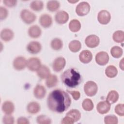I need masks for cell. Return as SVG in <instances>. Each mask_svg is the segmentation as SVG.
I'll list each match as a JSON object with an SVG mask.
<instances>
[{"label": "cell", "mask_w": 124, "mask_h": 124, "mask_svg": "<svg viewBox=\"0 0 124 124\" xmlns=\"http://www.w3.org/2000/svg\"><path fill=\"white\" fill-rule=\"evenodd\" d=\"M39 23L43 28H48L50 27L52 24V17L47 14H42L40 16Z\"/></svg>", "instance_id": "5bb4252c"}, {"label": "cell", "mask_w": 124, "mask_h": 124, "mask_svg": "<svg viewBox=\"0 0 124 124\" xmlns=\"http://www.w3.org/2000/svg\"><path fill=\"white\" fill-rule=\"evenodd\" d=\"M28 33L30 37L32 38H37L41 36L42 30L38 26L34 25L29 28Z\"/></svg>", "instance_id": "ac0fdd59"}, {"label": "cell", "mask_w": 124, "mask_h": 124, "mask_svg": "<svg viewBox=\"0 0 124 124\" xmlns=\"http://www.w3.org/2000/svg\"><path fill=\"white\" fill-rule=\"evenodd\" d=\"M71 104V99L67 93L60 89L50 92L47 99L48 108L52 111L62 113L66 111Z\"/></svg>", "instance_id": "6da1fadb"}, {"label": "cell", "mask_w": 124, "mask_h": 124, "mask_svg": "<svg viewBox=\"0 0 124 124\" xmlns=\"http://www.w3.org/2000/svg\"><path fill=\"white\" fill-rule=\"evenodd\" d=\"M2 110L6 114L11 115L15 110L14 103L10 101H5L2 105Z\"/></svg>", "instance_id": "44dd1931"}, {"label": "cell", "mask_w": 124, "mask_h": 124, "mask_svg": "<svg viewBox=\"0 0 124 124\" xmlns=\"http://www.w3.org/2000/svg\"><path fill=\"white\" fill-rule=\"evenodd\" d=\"M90 10V5L86 1H82L79 3L76 8V12L79 16H84L87 15Z\"/></svg>", "instance_id": "5b68a950"}, {"label": "cell", "mask_w": 124, "mask_h": 124, "mask_svg": "<svg viewBox=\"0 0 124 124\" xmlns=\"http://www.w3.org/2000/svg\"><path fill=\"white\" fill-rule=\"evenodd\" d=\"M8 15V11L7 9L4 7H0V18L1 20L6 18Z\"/></svg>", "instance_id": "f35d334b"}, {"label": "cell", "mask_w": 124, "mask_h": 124, "mask_svg": "<svg viewBox=\"0 0 124 124\" xmlns=\"http://www.w3.org/2000/svg\"><path fill=\"white\" fill-rule=\"evenodd\" d=\"M61 79L65 85L70 88L76 87L82 81L80 73L72 68L67 69L62 74Z\"/></svg>", "instance_id": "7a4b0ae2"}, {"label": "cell", "mask_w": 124, "mask_h": 124, "mask_svg": "<svg viewBox=\"0 0 124 124\" xmlns=\"http://www.w3.org/2000/svg\"><path fill=\"white\" fill-rule=\"evenodd\" d=\"M110 109V104L107 101L99 102L96 106V109L98 112L101 114L108 113Z\"/></svg>", "instance_id": "9a60e30c"}, {"label": "cell", "mask_w": 124, "mask_h": 124, "mask_svg": "<svg viewBox=\"0 0 124 124\" xmlns=\"http://www.w3.org/2000/svg\"><path fill=\"white\" fill-rule=\"evenodd\" d=\"M74 123V120L68 116H66L65 117H64L61 122V123L62 124H72Z\"/></svg>", "instance_id": "ab89813d"}, {"label": "cell", "mask_w": 124, "mask_h": 124, "mask_svg": "<svg viewBox=\"0 0 124 124\" xmlns=\"http://www.w3.org/2000/svg\"><path fill=\"white\" fill-rule=\"evenodd\" d=\"M20 15L22 20L27 24L33 23L36 18V15L28 9H23L21 11Z\"/></svg>", "instance_id": "3957f363"}, {"label": "cell", "mask_w": 124, "mask_h": 124, "mask_svg": "<svg viewBox=\"0 0 124 124\" xmlns=\"http://www.w3.org/2000/svg\"><path fill=\"white\" fill-rule=\"evenodd\" d=\"M14 121V118L9 114H6L2 119V122L4 124H13Z\"/></svg>", "instance_id": "74e56055"}, {"label": "cell", "mask_w": 124, "mask_h": 124, "mask_svg": "<svg viewBox=\"0 0 124 124\" xmlns=\"http://www.w3.org/2000/svg\"><path fill=\"white\" fill-rule=\"evenodd\" d=\"M99 42V38L94 34H91L88 36L85 40V44L90 48H94L97 46Z\"/></svg>", "instance_id": "30bf717a"}, {"label": "cell", "mask_w": 124, "mask_h": 124, "mask_svg": "<svg viewBox=\"0 0 124 124\" xmlns=\"http://www.w3.org/2000/svg\"><path fill=\"white\" fill-rule=\"evenodd\" d=\"M60 7V3L57 0H49L47 2V9L51 12L56 11L59 9Z\"/></svg>", "instance_id": "4316f807"}, {"label": "cell", "mask_w": 124, "mask_h": 124, "mask_svg": "<svg viewBox=\"0 0 124 124\" xmlns=\"http://www.w3.org/2000/svg\"><path fill=\"white\" fill-rule=\"evenodd\" d=\"M95 59L98 64L100 65H105L109 61V56L106 52L100 51L96 54Z\"/></svg>", "instance_id": "8fae6325"}, {"label": "cell", "mask_w": 124, "mask_h": 124, "mask_svg": "<svg viewBox=\"0 0 124 124\" xmlns=\"http://www.w3.org/2000/svg\"><path fill=\"white\" fill-rule=\"evenodd\" d=\"M80 28L81 24L80 22L77 19H72L69 23V29L72 32H77L80 30Z\"/></svg>", "instance_id": "484cf974"}, {"label": "cell", "mask_w": 124, "mask_h": 124, "mask_svg": "<svg viewBox=\"0 0 124 124\" xmlns=\"http://www.w3.org/2000/svg\"><path fill=\"white\" fill-rule=\"evenodd\" d=\"M27 61L23 56H18L16 57L13 63L14 68L18 71L22 70L27 66Z\"/></svg>", "instance_id": "52a82bcc"}, {"label": "cell", "mask_w": 124, "mask_h": 124, "mask_svg": "<svg viewBox=\"0 0 124 124\" xmlns=\"http://www.w3.org/2000/svg\"><path fill=\"white\" fill-rule=\"evenodd\" d=\"M123 49L118 46H114L110 49V53L112 57L115 58H119L123 55Z\"/></svg>", "instance_id": "836d02e7"}, {"label": "cell", "mask_w": 124, "mask_h": 124, "mask_svg": "<svg viewBox=\"0 0 124 124\" xmlns=\"http://www.w3.org/2000/svg\"><path fill=\"white\" fill-rule=\"evenodd\" d=\"M67 92L72 95L74 99L77 100L80 98V93L78 91H69V90H67Z\"/></svg>", "instance_id": "60d3db41"}, {"label": "cell", "mask_w": 124, "mask_h": 124, "mask_svg": "<svg viewBox=\"0 0 124 124\" xmlns=\"http://www.w3.org/2000/svg\"><path fill=\"white\" fill-rule=\"evenodd\" d=\"M58 82V79L57 76L55 75L50 74L46 78L45 84L48 88H53L56 86Z\"/></svg>", "instance_id": "603a6c76"}, {"label": "cell", "mask_w": 124, "mask_h": 124, "mask_svg": "<svg viewBox=\"0 0 124 124\" xmlns=\"http://www.w3.org/2000/svg\"><path fill=\"white\" fill-rule=\"evenodd\" d=\"M14 36V33L12 30L10 29L5 28L0 32V38L5 42H8L11 40Z\"/></svg>", "instance_id": "d6986e66"}, {"label": "cell", "mask_w": 124, "mask_h": 124, "mask_svg": "<svg viewBox=\"0 0 124 124\" xmlns=\"http://www.w3.org/2000/svg\"><path fill=\"white\" fill-rule=\"evenodd\" d=\"M118 122V118L114 115H107L104 118V123L106 124H117Z\"/></svg>", "instance_id": "d590c367"}, {"label": "cell", "mask_w": 124, "mask_h": 124, "mask_svg": "<svg viewBox=\"0 0 124 124\" xmlns=\"http://www.w3.org/2000/svg\"><path fill=\"white\" fill-rule=\"evenodd\" d=\"M42 49V46L41 44L35 41H33L30 42L27 46V51L33 54H35L38 53L40 52Z\"/></svg>", "instance_id": "7c38bea8"}, {"label": "cell", "mask_w": 124, "mask_h": 124, "mask_svg": "<svg viewBox=\"0 0 124 124\" xmlns=\"http://www.w3.org/2000/svg\"><path fill=\"white\" fill-rule=\"evenodd\" d=\"M113 40L116 43H122L124 41V32L123 31L118 30L115 31L113 34Z\"/></svg>", "instance_id": "1f68e13d"}, {"label": "cell", "mask_w": 124, "mask_h": 124, "mask_svg": "<svg viewBox=\"0 0 124 124\" xmlns=\"http://www.w3.org/2000/svg\"><path fill=\"white\" fill-rule=\"evenodd\" d=\"M66 116H69L74 120L75 122H76L80 120L81 118V113L78 110L73 109L69 111L66 113Z\"/></svg>", "instance_id": "4dcf8cb0"}, {"label": "cell", "mask_w": 124, "mask_h": 124, "mask_svg": "<svg viewBox=\"0 0 124 124\" xmlns=\"http://www.w3.org/2000/svg\"><path fill=\"white\" fill-rule=\"evenodd\" d=\"M66 61L62 57L56 58L52 63V68L54 71L58 72L62 71L65 67Z\"/></svg>", "instance_id": "9c48e42d"}, {"label": "cell", "mask_w": 124, "mask_h": 124, "mask_svg": "<svg viewBox=\"0 0 124 124\" xmlns=\"http://www.w3.org/2000/svg\"><path fill=\"white\" fill-rule=\"evenodd\" d=\"M115 113L120 116L124 115V104H118L117 105L114 109Z\"/></svg>", "instance_id": "8d00e7d4"}, {"label": "cell", "mask_w": 124, "mask_h": 124, "mask_svg": "<svg viewBox=\"0 0 124 124\" xmlns=\"http://www.w3.org/2000/svg\"><path fill=\"white\" fill-rule=\"evenodd\" d=\"M79 59L81 62L83 63H88L92 60V53L89 50H84L80 53L79 55Z\"/></svg>", "instance_id": "e0dca14e"}, {"label": "cell", "mask_w": 124, "mask_h": 124, "mask_svg": "<svg viewBox=\"0 0 124 124\" xmlns=\"http://www.w3.org/2000/svg\"><path fill=\"white\" fill-rule=\"evenodd\" d=\"M36 121L39 124H49L51 123V119L45 115H40L37 116Z\"/></svg>", "instance_id": "e575fe53"}, {"label": "cell", "mask_w": 124, "mask_h": 124, "mask_svg": "<svg viewBox=\"0 0 124 124\" xmlns=\"http://www.w3.org/2000/svg\"><path fill=\"white\" fill-rule=\"evenodd\" d=\"M46 89L45 87L40 84H37L34 88L33 94L37 99H42L46 94Z\"/></svg>", "instance_id": "2e32d148"}, {"label": "cell", "mask_w": 124, "mask_h": 124, "mask_svg": "<svg viewBox=\"0 0 124 124\" xmlns=\"http://www.w3.org/2000/svg\"><path fill=\"white\" fill-rule=\"evenodd\" d=\"M55 19L56 22L59 24H65L69 19V15L64 11H59L56 14Z\"/></svg>", "instance_id": "4fadbf2b"}, {"label": "cell", "mask_w": 124, "mask_h": 124, "mask_svg": "<svg viewBox=\"0 0 124 124\" xmlns=\"http://www.w3.org/2000/svg\"><path fill=\"white\" fill-rule=\"evenodd\" d=\"M118 73V70L116 67L113 65H110L107 67L105 70L106 76L109 78H113L116 77Z\"/></svg>", "instance_id": "f1b7e54d"}, {"label": "cell", "mask_w": 124, "mask_h": 124, "mask_svg": "<svg viewBox=\"0 0 124 124\" xmlns=\"http://www.w3.org/2000/svg\"><path fill=\"white\" fill-rule=\"evenodd\" d=\"M68 2H71V3H75V2H77V1H78V0H76V1H71V0H68Z\"/></svg>", "instance_id": "f6af8a7d"}, {"label": "cell", "mask_w": 124, "mask_h": 124, "mask_svg": "<svg viewBox=\"0 0 124 124\" xmlns=\"http://www.w3.org/2000/svg\"><path fill=\"white\" fill-rule=\"evenodd\" d=\"M51 48L55 50H60L63 46V43L62 40L59 38L53 39L50 43Z\"/></svg>", "instance_id": "83f0119b"}, {"label": "cell", "mask_w": 124, "mask_h": 124, "mask_svg": "<svg viewBox=\"0 0 124 124\" xmlns=\"http://www.w3.org/2000/svg\"><path fill=\"white\" fill-rule=\"evenodd\" d=\"M40 104L35 101H32L30 102L27 106V111L32 114H34L37 113L40 110Z\"/></svg>", "instance_id": "7402d4cb"}, {"label": "cell", "mask_w": 124, "mask_h": 124, "mask_svg": "<svg viewBox=\"0 0 124 124\" xmlns=\"http://www.w3.org/2000/svg\"><path fill=\"white\" fill-rule=\"evenodd\" d=\"M36 72L37 76L42 79L46 78L50 74L49 68L45 65H41Z\"/></svg>", "instance_id": "ffe728a7"}, {"label": "cell", "mask_w": 124, "mask_h": 124, "mask_svg": "<svg viewBox=\"0 0 124 124\" xmlns=\"http://www.w3.org/2000/svg\"><path fill=\"white\" fill-rule=\"evenodd\" d=\"M110 19V14L108 11L102 10L99 12L97 16V19L100 24L106 25L109 22Z\"/></svg>", "instance_id": "ba28073f"}, {"label": "cell", "mask_w": 124, "mask_h": 124, "mask_svg": "<svg viewBox=\"0 0 124 124\" xmlns=\"http://www.w3.org/2000/svg\"><path fill=\"white\" fill-rule=\"evenodd\" d=\"M118 99L119 94L118 92L115 90H112L108 93L107 96L106 101L110 104H113L116 102Z\"/></svg>", "instance_id": "cb8c5ba5"}, {"label": "cell", "mask_w": 124, "mask_h": 124, "mask_svg": "<svg viewBox=\"0 0 124 124\" xmlns=\"http://www.w3.org/2000/svg\"><path fill=\"white\" fill-rule=\"evenodd\" d=\"M123 59L121 60V61L120 62V63H119V66H120V67L122 69V70H124V68H123V66H124V64H123Z\"/></svg>", "instance_id": "ee69618b"}, {"label": "cell", "mask_w": 124, "mask_h": 124, "mask_svg": "<svg viewBox=\"0 0 124 124\" xmlns=\"http://www.w3.org/2000/svg\"><path fill=\"white\" fill-rule=\"evenodd\" d=\"M82 107L84 110L89 111L93 110L94 107V105L91 99L86 98L82 102Z\"/></svg>", "instance_id": "d6a6232c"}, {"label": "cell", "mask_w": 124, "mask_h": 124, "mask_svg": "<svg viewBox=\"0 0 124 124\" xmlns=\"http://www.w3.org/2000/svg\"><path fill=\"white\" fill-rule=\"evenodd\" d=\"M31 8L34 11H40L43 9L44 3L41 0H33L30 3Z\"/></svg>", "instance_id": "f546056e"}, {"label": "cell", "mask_w": 124, "mask_h": 124, "mask_svg": "<svg viewBox=\"0 0 124 124\" xmlns=\"http://www.w3.org/2000/svg\"><path fill=\"white\" fill-rule=\"evenodd\" d=\"M98 87L95 82L93 81H87L84 86V91L89 96H93L97 92Z\"/></svg>", "instance_id": "277c9868"}, {"label": "cell", "mask_w": 124, "mask_h": 124, "mask_svg": "<svg viewBox=\"0 0 124 124\" xmlns=\"http://www.w3.org/2000/svg\"><path fill=\"white\" fill-rule=\"evenodd\" d=\"M41 65L40 60L37 57L29 58L27 62V67L31 71H37Z\"/></svg>", "instance_id": "8992f818"}, {"label": "cell", "mask_w": 124, "mask_h": 124, "mask_svg": "<svg viewBox=\"0 0 124 124\" xmlns=\"http://www.w3.org/2000/svg\"><path fill=\"white\" fill-rule=\"evenodd\" d=\"M17 124H29L30 122L28 119L24 117H20L17 120Z\"/></svg>", "instance_id": "7bdbcfd3"}, {"label": "cell", "mask_w": 124, "mask_h": 124, "mask_svg": "<svg viewBox=\"0 0 124 124\" xmlns=\"http://www.w3.org/2000/svg\"><path fill=\"white\" fill-rule=\"evenodd\" d=\"M68 47L71 51L73 52H77L79 51L81 49V44L78 40H72L69 43Z\"/></svg>", "instance_id": "d4e9b609"}, {"label": "cell", "mask_w": 124, "mask_h": 124, "mask_svg": "<svg viewBox=\"0 0 124 124\" xmlns=\"http://www.w3.org/2000/svg\"><path fill=\"white\" fill-rule=\"evenodd\" d=\"M4 4L8 7H13L16 5L17 0H4L3 1Z\"/></svg>", "instance_id": "b9f144b4"}]
</instances>
